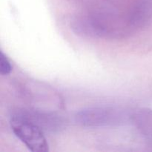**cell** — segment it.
I'll list each match as a JSON object with an SVG mask.
<instances>
[{"instance_id": "cell-3", "label": "cell", "mask_w": 152, "mask_h": 152, "mask_svg": "<svg viewBox=\"0 0 152 152\" xmlns=\"http://www.w3.org/2000/svg\"><path fill=\"white\" fill-rule=\"evenodd\" d=\"M13 114L29 120L40 128L42 131L55 132L63 127L64 121L59 116L37 110H18Z\"/></svg>"}, {"instance_id": "cell-5", "label": "cell", "mask_w": 152, "mask_h": 152, "mask_svg": "<svg viewBox=\"0 0 152 152\" xmlns=\"http://www.w3.org/2000/svg\"><path fill=\"white\" fill-rule=\"evenodd\" d=\"M12 71V65L7 56L1 51L0 53V74L1 75H7Z\"/></svg>"}, {"instance_id": "cell-2", "label": "cell", "mask_w": 152, "mask_h": 152, "mask_svg": "<svg viewBox=\"0 0 152 152\" xmlns=\"http://www.w3.org/2000/svg\"><path fill=\"white\" fill-rule=\"evenodd\" d=\"M10 127L14 134L32 152H47L48 143L43 131L29 120L12 114Z\"/></svg>"}, {"instance_id": "cell-4", "label": "cell", "mask_w": 152, "mask_h": 152, "mask_svg": "<svg viewBox=\"0 0 152 152\" xmlns=\"http://www.w3.org/2000/svg\"><path fill=\"white\" fill-rule=\"evenodd\" d=\"M132 119L139 132L152 143V110L146 108L138 110Z\"/></svg>"}, {"instance_id": "cell-1", "label": "cell", "mask_w": 152, "mask_h": 152, "mask_svg": "<svg viewBox=\"0 0 152 152\" xmlns=\"http://www.w3.org/2000/svg\"><path fill=\"white\" fill-rule=\"evenodd\" d=\"M128 115L123 110L111 107H91L78 111L75 120L85 127H103L124 124Z\"/></svg>"}]
</instances>
